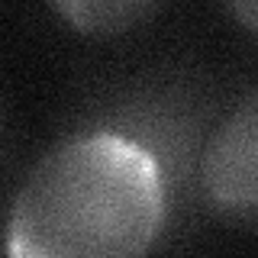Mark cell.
Listing matches in <instances>:
<instances>
[{
  "label": "cell",
  "mask_w": 258,
  "mask_h": 258,
  "mask_svg": "<svg viewBox=\"0 0 258 258\" xmlns=\"http://www.w3.org/2000/svg\"><path fill=\"white\" fill-rule=\"evenodd\" d=\"M161 161L133 136L97 129L58 142L29 171L7 223L13 258H133L165 223Z\"/></svg>",
  "instance_id": "cell-1"
},
{
  "label": "cell",
  "mask_w": 258,
  "mask_h": 258,
  "mask_svg": "<svg viewBox=\"0 0 258 258\" xmlns=\"http://www.w3.org/2000/svg\"><path fill=\"white\" fill-rule=\"evenodd\" d=\"M258 97L248 91L242 103L216 126L204 155V190L226 220L252 223L258 210Z\"/></svg>",
  "instance_id": "cell-2"
},
{
  "label": "cell",
  "mask_w": 258,
  "mask_h": 258,
  "mask_svg": "<svg viewBox=\"0 0 258 258\" xmlns=\"http://www.w3.org/2000/svg\"><path fill=\"white\" fill-rule=\"evenodd\" d=\"M165 0H52L61 20L84 36H123L158 13Z\"/></svg>",
  "instance_id": "cell-3"
},
{
  "label": "cell",
  "mask_w": 258,
  "mask_h": 258,
  "mask_svg": "<svg viewBox=\"0 0 258 258\" xmlns=\"http://www.w3.org/2000/svg\"><path fill=\"white\" fill-rule=\"evenodd\" d=\"M255 7L258 0H229V10L245 32H255Z\"/></svg>",
  "instance_id": "cell-4"
}]
</instances>
